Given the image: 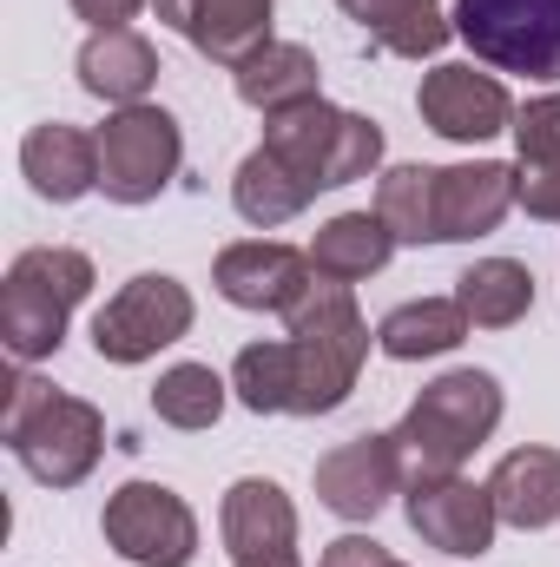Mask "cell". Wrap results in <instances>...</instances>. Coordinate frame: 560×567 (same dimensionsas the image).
<instances>
[{
  "instance_id": "obj_32",
  "label": "cell",
  "mask_w": 560,
  "mask_h": 567,
  "mask_svg": "<svg viewBox=\"0 0 560 567\" xmlns=\"http://www.w3.org/2000/svg\"><path fill=\"white\" fill-rule=\"evenodd\" d=\"M231 567H303L297 555H271V561H231Z\"/></svg>"
},
{
  "instance_id": "obj_18",
  "label": "cell",
  "mask_w": 560,
  "mask_h": 567,
  "mask_svg": "<svg viewBox=\"0 0 560 567\" xmlns=\"http://www.w3.org/2000/svg\"><path fill=\"white\" fill-rule=\"evenodd\" d=\"M73 73L106 106H145L152 86H158V47L145 40L139 27H106V33H86Z\"/></svg>"
},
{
  "instance_id": "obj_9",
  "label": "cell",
  "mask_w": 560,
  "mask_h": 567,
  "mask_svg": "<svg viewBox=\"0 0 560 567\" xmlns=\"http://www.w3.org/2000/svg\"><path fill=\"white\" fill-rule=\"evenodd\" d=\"M100 535L133 567H191L198 555V515L165 482H120L100 508Z\"/></svg>"
},
{
  "instance_id": "obj_10",
  "label": "cell",
  "mask_w": 560,
  "mask_h": 567,
  "mask_svg": "<svg viewBox=\"0 0 560 567\" xmlns=\"http://www.w3.org/2000/svg\"><path fill=\"white\" fill-rule=\"evenodd\" d=\"M416 113L435 140L448 145H488L515 133V100L481 60H442L416 86Z\"/></svg>"
},
{
  "instance_id": "obj_13",
  "label": "cell",
  "mask_w": 560,
  "mask_h": 567,
  "mask_svg": "<svg viewBox=\"0 0 560 567\" xmlns=\"http://www.w3.org/2000/svg\"><path fill=\"white\" fill-rule=\"evenodd\" d=\"M317 284L310 271V251L283 245V238H238L211 258V290L238 310H271V317H290L303 303V290Z\"/></svg>"
},
{
  "instance_id": "obj_26",
  "label": "cell",
  "mask_w": 560,
  "mask_h": 567,
  "mask_svg": "<svg viewBox=\"0 0 560 567\" xmlns=\"http://www.w3.org/2000/svg\"><path fill=\"white\" fill-rule=\"evenodd\" d=\"M225 403H231V383H225L211 363H172V370L152 383V416L165 429H185V435L218 429Z\"/></svg>"
},
{
  "instance_id": "obj_16",
  "label": "cell",
  "mask_w": 560,
  "mask_h": 567,
  "mask_svg": "<svg viewBox=\"0 0 560 567\" xmlns=\"http://www.w3.org/2000/svg\"><path fill=\"white\" fill-rule=\"evenodd\" d=\"M218 542L231 561H271L297 555V502L283 495L271 475H245L218 502Z\"/></svg>"
},
{
  "instance_id": "obj_22",
  "label": "cell",
  "mask_w": 560,
  "mask_h": 567,
  "mask_svg": "<svg viewBox=\"0 0 560 567\" xmlns=\"http://www.w3.org/2000/svg\"><path fill=\"white\" fill-rule=\"evenodd\" d=\"M468 310L455 303V290L448 297H409V303H396L383 323H376V350L390 357V363H428V357H448V350H462L468 343Z\"/></svg>"
},
{
  "instance_id": "obj_31",
  "label": "cell",
  "mask_w": 560,
  "mask_h": 567,
  "mask_svg": "<svg viewBox=\"0 0 560 567\" xmlns=\"http://www.w3.org/2000/svg\"><path fill=\"white\" fill-rule=\"evenodd\" d=\"M66 7H73V20H86L93 33H106V27H133L152 0H66Z\"/></svg>"
},
{
  "instance_id": "obj_17",
  "label": "cell",
  "mask_w": 560,
  "mask_h": 567,
  "mask_svg": "<svg viewBox=\"0 0 560 567\" xmlns=\"http://www.w3.org/2000/svg\"><path fill=\"white\" fill-rule=\"evenodd\" d=\"M20 178L46 205H80L86 192H100V133L66 126V120H40L20 140Z\"/></svg>"
},
{
  "instance_id": "obj_6",
  "label": "cell",
  "mask_w": 560,
  "mask_h": 567,
  "mask_svg": "<svg viewBox=\"0 0 560 567\" xmlns=\"http://www.w3.org/2000/svg\"><path fill=\"white\" fill-rule=\"evenodd\" d=\"M455 40L488 73L521 80H560V0H455Z\"/></svg>"
},
{
  "instance_id": "obj_3",
  "label": "cell",
  "mask_w": 560,
  "mask_h": 567,
  "mask_svg": "<svg viewBox=\"0 0 560 567\" xmlns=\"http://www.w3.org/2000/svg\"><path fill=\"white\" fill-rule=\"evenodd\" d=\"M501 416H508V396H501V377H488V370H442L435 383H422V396L396 423L409 482L462 475V462L495 442Z\"/></svg>"
},
{
  "instance_id": "obj_8",
  "label": "cell",
  "mask_w": 560,
  "mask_h": 567,
  "mask_svg": "<svg viewBox=\"0 0 560 567\" xmlns=\"http://www.w3.org/2000/svg\"><path fill=\"white\" fill-rule=\"evenodd\" d=\"M185 165V133L165 106H113L100 126V192L113 205H152Z\"/></svg>"
},
{
  "instance_id": "obj_7",
  "label": "cell",
  "mask_w": 560,
  "mask_h": 567,
  "mask_svg": "<svg viewBox=\"0 0 560 567\" xmlns=\"http://www.w3.org/2000/svg\"><path fill=\"white\" fill-rule=\"evenodd\" d=\"M191 317H198V303L172 271H139L93 310V350L113 370H139L178 337H191Z\"/></svg>"
},
{
  "instance_id": "obj_11",
  "label": "cell",
  "mask_w": 560,
  "mask_h": 567,
  "mask_svg": "<svg viewBox=\"0 0 560 567\" xmlns=\"http://www.w3.org/2000/svg\"><path fill=\"white\" fill-rule=\"evenodd\" d=\"M310 482H317V502H323L336 522H350V528L376 522V515L409 488L396 429H370V435L336 442L330 455H317V475H310Z\"/></svg>"
},
{
  "instance_id": "obj_4",
  "label": "cell",
  "mask_w": 560,
  "mask_h": 567,
  "mask_svg": "<svg viewBox=\"0 0 560 567\" xmlns=\"http://www.w3.org/2000/svg\"><path fill=\"white\" fill-rule=\"evenodd\" d=\"M93 284H100L93 258L73 251V245H33V251H20L7 265V278H0V343H7V357L20 370L46 363L66 343V323L93 297Z\"/></svg>"
},
{
  "instance_id": "obj_1",
  "label": "cell",
  "mask_w": 560,
  "mask_h": 567,
  "mask_svg": "<svg viewBox=\"0 0 560 567\" xmlns=\"http://www.w3.org/2000/svg\"><path fill=\"white\" fill-rule=\"evenodd\" d=\"M370 323L356 310V284L317 278L283 317V337L245 343L231 363V396L251 416H330L350 403L370 363Z\"/></svg>"
},
{
  "instance_id": "obj_29",
  "label": "cell",
  "mask_w": 560,
  "mask_h": 567,
  "mask_svg": "<svg viewBox=\"0 0 560 567\" xmlns=\"http://www.w3.org/2000/svg\"><path fill=\"white\" fill-rule=\"evenodd\" d=\"M515 205L541 225H560V158H515Z\"/></svg>"
},
{
  "instance_id": "obj_14",
  "label": "cell",
  "mask_w": 560,
  "mask_h": 567,
  "mask_svg": "<svg viewBox=\"0 0 560 567\" xmlns=\"http://www.w3.org/2000/svg\"><path fill=\"white\" fill-rule=\"evenodd\" d=\"M152 13L211 66H245L258 47L278 40V0H152Z\"/></svg>"
},
{
  "instance_id": "obj_28",
  "label": "cell",
  "mask_w": 560,
  "mask_h": 567,
  "mask_svg": "<svg viewBox=\"0 0 560 567\" xmlns=\"http://www.w3.org/2000/svg\"><path fill=\"white\" fill-rule=\"evenodd\" d=\"M515 152L521 158H560V86L515 106Z\"/></svg>"
},
{
  "instance_id": "obj_30",
  "label": "cell",
  "mask_w": 560,
  "mask_h": 567,
  "mask_svg": "<svg viewBox=\"0 0 560 567\" xmlns=\"http://www.w3.org/2000/svg\"><path fill=\"white\" fill-rule=\"evenodd\" d=\"M390 561H396V555H390L383 542H370V535H336L317 567H390Z\"/></svg>"
},
{
  "instance_id": "obj_23",
  "label": "cell",
  "mask_w": 560,
  "mask_h": 567,
  "mask_svg": "<svg viewBox=\"0 0 560 567\" xmlns=\"http://www.w3.org/2000/svg\"><path fill=\"white\" fill-rule=\"evenodd\" d=\"M336 7L396 60H435L455 40V20L442 13V0H336Z\"/></svg>"
},
{
  "instance_id": "obj_25",
  "label": "cell",
  "mask_w": 560,
  "mask_h": 567,
  "mask_svg": "<svg viewBox=\"0 0 560 567\" xmlns=\"http://www.w3.org/2000/svg\"><path fill=\"white\" fill-rule=\"evenodd\" d=\"M455 303L468 310L475 330H515L535 310V271L521 258H475L455 278Z\"/></svg>"
},
{
  "instance_id": "obj_2",
  "label": "cell",
  "mask_w": 560,
  "mask_h": 567,
  "mask_svg": "<svg viewBox=\"0 0 560 567\" xmlns=\"http://www.w3.org/2000/svg\"><path fill=\"white\" fill-rule=\"evenodd\" d=\"M0 442L7 455L40 482V488H80L100 455H106V416L86 396L53 390L46 377L20 370L7 383V410H0Z\"/></svg>"
},
{
  "instance_id": "obj_20",
  "label": "cell",
  "mask_w": 560,
  "mask_h": 567,
  "mask_svg": "<svg viewBox=\"0 0 560 567\" xmlns=\"http://www.w3.org/2000/svg\"><path fill=\"white\" fill-rule=\"evenodd\" d=\"M231 86H238V100H245L251 113L278 120V113H290V106L323 100V66H317L310 47H297V40H271V47H258L245 66H231Z\"/></svg>"
},
{
  "instance_id": "obj_5",
  "label": "cell",
  "mask_w": 560,
  "mask_h": 567,
  "mask_svg": "<svg viewBox=\"0 0 560 567\" xmlns=\"http://www.w3.org/2000/svg\"><path fill=\"white\" fill-rule=\"evenodd\" d=\"M283 165L310 185V192H343L356 178H376L383 172V126L370 113H350V106H330V100H310V106H290L278 120H265V140Z\"/></svg>"
},
{
  "instance_id": "obj_15",
  "label": "cell",
  "mask_w": 560,
  "mask_h": 567,
  "mask_svg": "<svg viewBox=\"0 0 560 567\" xmlns=\"http://www.w3.org/2000/svg\"><path fill=\"white\" fill-rule=\"evenodd\" d=\"M515 212V165L501 158H468V165H435V231L442 245H475L501 231Z\"/></svg>"
},
{
  "instance_id": "obj_27",
  "label": "cell",
  "mask_w": 560,
  "mask_h": 567,
  "mask_svg": "<svg viewBox=\"0 0 560 567\" xmlns=\"http://www.w3.org/2000/svg\"><path fill=\"white\" fill-rule=\"evenodd\" d=\"M396 245H442L435 231V165H390L376 172V205H370Z\"/></svg>"
},
{
  "instance_id": "obj_19",
  "label": "cell",
  "mask_w": 560,
  "mask_h": 567,
  "mask_svg": "<svg viewBox=\"0 0 560 567\" xmlns=\"http://www.w3.org/2000/svg\"><path fill=\"white\" fill-rule=\"evenodd\" d=\"M488 495H495V515L501 528H521V535H541L560 522V449L548 442H528V449H508L488 475Z\"/></svg>"
},
{
  "instance_id": "obj_12",
  "label": "cell",
  "mask_w": 560,
  "mask_h": 567,
  "mask_svg": "<svg viewBox=\"0 0 560 567\" xmlns=\"http://www.w3.org/2000/svg\"><path fill=\"white\" fill-rule=\"evenodd\" d=\"M403 515H409L422 548L455 555V561H481L495 548V535H501L488 482H468V475H422V482H409L403 488Z\"/></svg>"
},
{
  "instance_id": "obj_33",
  "label": "cell",
  "mask_w": 560,
  "mask_h": 567,
  "mask_svg": "<svg viewBox=\"0 0 560 567\" xmlns=\"http://www.w3.org/2000/svg\"><path fill=\"white\" fill-rule=\"evenodd\" d=\"M390 567H409V561H390Z\"/></svg>"
},
{
  "instance_id": "obj_24",
  "label": "cell",
  "mask_w": 560,
  "mask_h": 567,
  "mask_svg": "<svg viewBox=\"0 0 560 567\" xmlns=\"http://www.w3.org/2000/svg\"><path fill=\"white\" fill-rule=\"evenodd\" d=\"M310 205H317V192L283 165L271 145H258V152L238 158V172H231V212H238L251 231H278L290 218H303Z\"/></svg>"
},
{
  "instance_id": "obj_21",
  "label": "cell",
  "mask_w": 560,
  "mask_h": 567,
  "mask_svg": "<svg viewBox=\"0 0 560 567\" xmlns=\"http://www.w3.org/2000/svg\"><path fill=\"white\" fill-rule=\"evenodd\" d=\"M303 251H310V271H317V278L363 284V278H376L403 245H396V231H390L376 212H336V218L317 225V238H310Z\"/></svg>"
}]
</instances>
